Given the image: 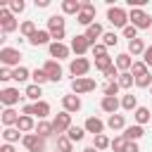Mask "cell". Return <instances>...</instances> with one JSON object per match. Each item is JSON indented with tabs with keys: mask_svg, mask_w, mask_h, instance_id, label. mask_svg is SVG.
I'll return each instance as SVG.
<instances>
[{
	"mask_svg": "<svg viewBox=\"0 0 152 152\" xmlns=\"http://www.w3.org/2000/svg\"><path fill=\"white\" fill-rule=\"evenodd\" d=\"M107 19H109L112 26H119V28H126L128 26V14L121 7H109L107 10Z\"/></svg>",
	"mask_w": 152,
	"mask_h": 152,
	"instance_id": "8",
	"label": "cell"
},
{
	"mask_svg": "<svg viewBox=\"0 0 152 152\" xmlns=\"http://www.w3.org/2000/svg\"><path fill=\"white\" fill-rule=\"evenodd\" d=\"M12 78H14L17 83H24L26 78H31V71H28L26 66H17V69H12Z\"/></svg>",
	"mask_w": 152,
	"mask_h": 152,
	"instance_id": "37",
	"label": "cell"
},
{
	"mask_svg": "<svg viewBox=\"0 0 152 152\" xmlns=\"http://www.w3.org/2000/svg\"><path fill=\"white\" fill-rule=\"evenodd\" d=\"M31 78H33V83H36V86H43L45 81H50V78H48V74H45L43 69H36V71H31Z\"/></svg>",
	"mask_w": 152,
	"mask_h": 152,
	"instance_id": "43",
	"label": "cell"
},
{
	"mask_svg": "<svg viewBox=\"0 0 152 152\" xmlns=\"http://www.w3.org/2000/svg\"><path fill=\"white\" fill-rule=\"evenodd\" d=\"M0 28H2V33L7 36V33H12V31H17V28H21L19 26V21L14 19V14L10 12V7H0Z\"/></svg>",
	"mask_w": 152,
	"mask_h": 152,
	"instance_id": "1",
	"label": "cell"
},
{
	"mask_svg": "<svg viewBox=\"0 0 152 152\" xmlns=\"http://www.w3.org/2000/svg\"><path fill=\"white\" fill-rule=\"evenodd\" d=\"M93 147H95V150H107V147H112V140H109L104 133H100V135L93 138Z\"/></svg>",
	"mask_w": 152,
	"mask_h": 152,
	"instance_id": "39",
	"label": "cell"
},
{
	"mask_svg": "<svg viewBox=\"0 0 152 152\" xmlns=\"http://www.w3.org/2000/svg\"><path fill=\"white\" fill-rule=\"evenodd\" d=\"M90 50H93V55H95V59H97V57H104V55H107V45H102V43H97V45H93Z\"/></svg>",
	"mask_w": 152,
	"mask_h": 152,
	"instance_id": "48",
	"label": "cell"
},
{
	"mask_svg": "<svg viewBox=\"0 0 152 152\" xmlns=\"http://www.w3.org/2000/svg\"><path fill=\"white\" fill-rule=\"evenodd\" d=\"M124 36H126L128 40H135V38H138V28H135L133 24H128V26L124 28Z\"/></svg>",
	"mask_w": 152,
	"mask_h": 152,
	"instance_id": "47",
	"label": "cell"
},
{
	"mask_svg": "<svg viewBox=\"0 0 152 152\" xmlns=\"http://www.w3.org/2000/svg\"><path fill=\"white\" fill-rule=\"evenodd\" d=\"M38 28H36V24L31 21V19H26V21H21V28H19V33L21 36H26V38H31L33 33H36Z\"/></svg>",
	"mask_w": 152,
	"mask_h": 152,
	"instance_id": "41",
	"label": "cell"
},
{
	"mask_svg": "<svg viewBox=\"0 0 152 152\" xmlns=\"http://www.w3.org/2000/svg\"><path fill=\"white\" fill-rule=\"evenodd\" d=\"M2 138H5V142H19V138H24V133L17 128V126H10V128H5L2 131Z\"/></svg>",
	"mask_w": 152,
	"mask_h": 152,
	"instance_id": "24",
	"label": "cell"
},
{
	"mask_svg": "<svg viewBox=\"0 0 152 152\" xmlns=\"http://www.w3.org/2000/svg\"><path fill=\"white\" fill-rule=\"evenodd\" d=\"M126 145H128V140L124 138V133H121V135H116V138L112 140V150H114V152H124V150H126Z\"/></svg>",
	"mask_w": 152,
	"mask_h": 152,
	"instance_id": "42",
	"label": "cell"
},
{
	"mask_svg": "<svg viewBox=\"0 0 152 152\" xmlns=\"http://www.w3.org/2000/svg\"><path fill=\"white\" fill-rule=\"evenodd\" d=\"M36 126H38V124H36V121H33V116H28V114H21V116H19V121H17V128H19L24 135H26V133H31V131H36Z\"/></svg>",
	"mask_w": 152,
	"mask_h": 152,
	"instance_id": "20",
	"label": "cell"
},
{
	"mask_svg": "<svg viewBox=\"0 0 152 152\" xmlns=\"http://www.w3.org/2000/svg\"><path fill=\"white\" fill-rule=\"evenodd\" d=\"M81 104H83V102H81V97H78V95H74V93L62 97V107H64V112H69V114L78 112V109H81Z\"/></svg>",
	"mask_w": 152,
	"mask_h": 152,
	"instance_id": "15",
	"label": "cell"
},
{
	"mask_svg": "<svg viewBox=\"0 0 152 152\" xmlns=\"http://www.w3.org/2000/svg\"><path fill=\"white\" fill-rule=\"evenodd\" d=\"M121 107H124L126 112H135V109H138V100H135V95H133V93L124 95V97H121Z\"/></svg>",
	"mask_w": 152,
	"mask_h": 152,
	"instance_id": "33",
	"label": "cell"
},
{
	"mask_svg": "<svg viewBox=\"0 0 152 152\" xmlns=\"http://www.w3.org/2000/svg\"><path fill=\"white\" fill-rule=\"evenodd\" d=\"M62 28H64V17L62 14H52L48 19V31L55 33V31H62Z\"/></svg>",
	"mask_w": 152,
	"mask_h": 152,
	"instance_id": "27",
	"label": "cell"
},
{
	"mask_svg": "<svg viewBox=\"0 0 152 152\" xmlns=\"http://www.w3.org/2000/svg\"><path fill=\"white\" fill-rule=\"evenodd\" d=\"M83 36L88 38V43H90V45H97V38H102V36H104V31H102V26L95 21L93 26H88V28H86V33H83Z\"/></svg>",
	"mask_w": 152,
	"mask_h": 152,
	"instance_id": "18",
	"label": "cell"
},
{
	"mask_svg": "<svg viewBox=\"0 0 152 152\" xmlns=\"http://www.w3.org/2000/svg\"><path fill=\"white\" fill-rule=\"evenodd\" d=\"M100 107H102V112H107V114L112 116V114H116V109L121 107V100H119V97H102Z\"/></svg>",
	"mask_w": 152,
	"mask_h": 152,
	"instance_id": "22",
	"label": "cell"
},
{
	"mask_svg": "<svg viewBox=\"0 0 152 152\" xmlns=\"http://www.w3.org/2000/svg\"><path fill=\"white\" fill-rule=\"evenodd\" d=\"M57 150L59 152H74V142L66 135H57Z\"/></svg>",
	"mask_w": 152,
	"mask_h": 152,
	"instance_id": "40",
	"label": "cell"
},
{
	"mask_svg": "<svg viewBox=\"0 0 152 152\" xmlns=\"http://www.w3.org/2000/svg\"><path fill=\"white\" fill-rule=\"evenodd\" d=\"M147 69H150V66H147L142 59H135V62H133V66H131V74L138 78V76H145V74H150Z\"/></svg>",
	"mask_w": 152,
	"mask_h": 152,
	"instance_id": "36",
	"label": "cell"
},
{
	"mask_svg": "<svg viewBox=\"0 0 152 152\" xmlns=\"http://www.w3.org/2000/svg\"><path fill=\"white\" fill-rule=\"evenodd\" d=\"M0 62H2V66H21L19 62H21V52L17 50V48H0Z\"/></svg>",
	"mask_w": 152,
	"mask_h": 152,
	"instance_id": "5",
	"label": "cell"
},
{
	"mask_svg": "<svg viewBox=\"0 0 152 152\" xmlns=\"http://www.w3.org/2000/svg\"><path fill=\"white\" fill-rule=\"evenodd\" d=\"M10 78H12V69L10 66H2L0 69V81H10Z\"/></svg>",
	"mask_w": 152,
	"mask_h": 152,
	"instance_id": "50",
	"label": "cell"
},
{
	"mask_svg": "<svg viewBox=\"0 0 152 152\" xmlns=\"http://www.w3.org/2000/svg\"><path fill=\"white\" fill-rule=\"evenodd\" d=\"M133 116H135V124L142 126V124H147V121L152 119V112H150L147 107H138V109L133 112Z\"/></svg>",
	"mask_w": 152,
	"mask_h": 152,
	"instance_id": "28",
	"label": "cell"
},
{
	"mask_svg": "<svg viewBox=\"0 0 152 152\" xmlns=\"http://www.w3.org/2000/svg\"><path fill=\"white\" fill-rule=\"evenodd\" d=\"M124 152H140V147H138V142H128Z\"/></svg>",
	"mask_w": 152,
	"mask_h": 152,
	"instance_id": "51",
	"label": "cell"
},
{
	"mask_svg": "<svg viewBox=\"0 0 152 152\" xmlns=\"http://www.w3.org/2000/svg\"><path fill=\"white\" fill-rule=\"evenodd\" d=\"M142 135H145V128H142V126H138V124H135V126H126V128H124V138H126L128 142H138Z\"/></svg>",
	"mask_w": 152,
	"mask_h": 152,
	"instance_id": "17",
	"label": "cell"
},
{
	"mask_svg": "<svg viewBox=\"0 0 152 152\" xmlns=\"http://www.w3.org/2000/svg\"><path fill=\"white\" fill-rule=\"evenodd\" d=\"M119 90H121V86H119L116 81H107V83H104V88H102L104 97H116V95H119Z\"/></svg>",
	"mask_w": 152,
	"mask_h": 152,
	"instance_id": "38",
	"label": "cell"
},
{
	"mask_svg": "<svg viewBox=\"0 0 152 152\" xmlns=\"http://www.w3.org/2000/svg\"><path fill=\"white\" fill-rule=\"evenodd\" d=\"M119 43V38H116V33L114 31H107L104 36H102V45H107V48H114Z\"/></svg>",
	"mask_w": 152,
	"mask_h": 152,
	"instance_id": "44",
	"label": "cell"
},
{
	"mask_svg": "<svg viewBox=\"0 0 152 152\" xmlns=\"http://www.w3.org/2000/svg\"><path fill=\"white\" fill-rule=\"evenodd\" d=\"M0 152H17V150H14V145H10V142H5V145L0 147Z\"/></svg>",
	"mask_w": 152,
	"mask_h": 152,
	"instance_id": "52",
	"label": "cell"
},
{
	"mask_svg": "<svg viewBox=\"0 0 152 152\" xmlns=\"http://www.w3.org/2000/svg\"><path fill=\"white\" fill-rule=\"evenodd\" d=\"M36 5H38V7H48V5H50V0H36Z\"/></svg>",
	"mask_w": 152,
	"mask_h": 152,
	"instance_id": "53",
	"label": "cell"
},
{
	"mask_svg": "<svg viewBox=\"0 0 152 152\" xmlns=\"http://www.w3.org/2000/svg\"><path fill=\"white\" fill-rule=\"evenodd\" d=\"M76 21L81 24V26H93L95 24V5L93 2H88V0H83L81 2V12H78V17H76Z\"/></svg>",
	"mask_w": 152,
	"mask_h": 152,
	"instance_id": "2",
	"label": "cell"
},
{
	"mask_svg": "<svg viewBox=\"0 0 152 152\" xmlns=\"http://www.w3.org/2000/svg\"><path fill=\"white\" fill-rule=\"evenodd\" d=\"M128 24H133L135 28H152V17H150L145 10H131Z\"/></svg>",
	"mask_w": 152,
	"mask_h": 152,
	"instance_id": "4",
	"label": "cell"
},
{
	"mask_svg": "<svg viewBox=\"0 0 152 152\" xmlns=\"http://www.w3.org/2000/svg\"><path fill=\"white\" fill-rule=\"evenodd\" d=\"M21 114L38 116L40 121H45V116L50 114V104H48L45 100H40V102H33V104H24V107H21Z\"/></svg>",
	"mask_w": 152,
	"mask_h": 152,
	"instance_id": "3",
	"label": "cell"
},
{
	"mask_svg": "<svg viewBox=\"0 0 152 152\" xmlns=\"http://www.w3.org/2000/svg\"><path fill=\"white\" fill-rule=\"evenodd\" d=\"M69 71H71V76H74V78H83V76L90 71V62H88L86 57H76V59H71Z\"/></svg>",
	"mask_w": 152,
	"mask_h": 152,
	"instance_id": "9",
	"label": "cell"
},
{
	"mask_svg": "<svg viewBox=\"0 0 152 152\" xmlns=\"http://www.w3.org/2000/svg\"><path fill=\"white\" fill-rule=\"evenodd\" d=\"M24 95H26L28 100H33V102H40V95H43V88H40V86H36V83H31V86H26V90H24Z\"/></svg>",
	"mask_w": 152,
	"mask_h": 152,
	"instance_id": "31",
	"label": "cell"
},
{
	"mask_svg": "<svg viewBox=\"0 0 152 152\" xmlns=\"http://www.w3.org/2000/svg\"><path fill=\"white\" fill-rule=\"evenodd\" d=\"M19 100H21V95H19L17 88H2V90H0V102H2L5 107H14Z\"/></svg>",
	"mask_w": 152,
	"mask_h": 152,
	"instance_id": "13",
	"label": "cell"
},
{
	"mask_svg": "<svg viewBox=\"0 0 152 152\" xmlns=\"http://www.w3.org/2000/svg\"><path fill=\"white\" fill-rule=\"evenodd\" d=\"M19 112H14L12 107H5L2 109V124H5V128H10V126H17V121H19Z\"/></svg>",
	"mask_w": 152,
	"mask_h": 152,
	"instance_id": "23",
	"label": "cell"
},
{
	"mask_svg": "<svg viewBox=\"0 0 152 152\" xmlns=\"http://www.w3.org/2000/svg\"><path fill=\"white\" fill-rule=\"evenodd\" d=\"M107 126L112 131H119V128H126V121H124V114H112L107 119Z\"/></svg>",
	"mask_w": 152,
	"mask_h": 152,
	"instance_id": "34",
	"label": "cell"
},
{
	"mask_svg": "<svg viewBox=\"0 0 152 152\" xmlns=\"http://www.w3.org/2000/svg\"><path fill=\"white\" fill-rule=\"evenodd\" d=\"M135 86H138V88H152V74L138 76V78H135Z\"/></svg>",
	"mask_w": 152,
	"mask_h": 152,
	"instance_id": "46",
	"label": "cell"
},
{
	"mask_svg": "<svg viewBox=\"0 0 152 152\" xmlns=\"http://www.w3.org/2000/svg\"><path fill=\"white\" fill-rule=\"evenodd\" d=\"M50 38H52V36H50V31L38 28V31H36V33L28 38V43H31V45H36V48H38V45H50V43H52Z\"/></svg>",
	"mask_w": 152,
	"mask_h": 152,
	"instance_id": "19",
	"label": "cell"
},
{
	"mask_svg": "<svg viewBox=\"0 0 152 152\" xmlns=\"http://www.w3.org/2000/svg\"><path fill=\"white\" fill-rule=\"evenodd\" d=\"M48 48H50V57H55L57 62H59V59H66L69 52H71V48H66L64 43H55V40H52Z\"/></svg>",
	"mask_w": 152,
	"mask_h": 152,
	"instance_id": "14",
	"label": "cell"
},
{
	"mask_svg": "<svg viewBox=\"0 0 152 152\" xmlns=\"http://www.w3.org/2000/svg\"><path fill=\"white\" fill-rule=\"evenodd\" d=\"M90 48H93V45L88 43V38H86L83 33H81V36H74V38H71V52H76V57H83V55H86V52H88Z\"/></svg>",
	"mask_w": 152,
	"mask_h": 152,
	"instance_id": "11",
	"label": "cell"
},
{
	"mask_svg": "<svg viewBox=\"0 0 152 152\" xmlns=\"http://www.w3.org/2000/svg\"><path fill=\"white\" fill-rule=\"evenodd\" d=\"M145 52V43H142V38H135V40H128V55H133V57H138V55H142Z\"/></svg>",
	"mask_w": 152,
	"mask_h": 152,
	"instance_id": "29",
	"label": "cell"
},
{
	"mask_svg": "<svg viewBox=\"0 0 152 152\" xmlns=\"http://www.w3.org/2000/svg\"><path fill=\"white\" fill-rule=\"evenodd\" d=\"M97 88V81L90 78V76H83V78H74L71 81V93L74 95H83V93H90Z\"/></svg>",
	"mask_w": 152,
	"mask_h": 152,
	"instance_id": "6",
	"label": "cell"
},
{
	"mask_svg": "<svg viewBox=\"0 0 152 152\" xmlns=\"http://www.w3.org/2000/svg\"><path fill=\"white\" fill-rule=\"evenodd\" d=\"M133 62H135V59H133L128 52H121V55H116V59H114V64H116V69H119V71H131Z\"/></svg>",
	"mask_w": 152,
	"mask_h": 152,
	"instance_id": "21",
	"label": "cell"
},
{
	"mask_svg": "<svg viewBox=\"0 0 152 152\" xmlns=\"http://www.w3.org/2000/svg\"><path fill=\"white\" fill-rule=\"evenodd\" d=\"M142 62H145L147 66H152V45L145 48V52H142Z\"/></svg>",
	"mask_w": 152,
	"mask_h": 152,
	"instance_id": "49",
	"label": "cell"
},
{
	"mask_svg": "<svg viewBox=\"0 0 152 152\" xmlns=\"http://www.w3.org/2000/svg\"><path fill=\"white\" fill-rule=\"evenodd\" d=\"M43 71L48 74V78H50V81H55V83H59V81H62V66H59V62H57V59H48V62L43 64Z\"/></svg>",
	"mask_w": 152,
	"mask_h": 152,
	"instance_id": "12",
	"label": "cell"
},
{
	"mask_svg": "<svg viewBox=\"0 0 152 152\" xmlns=\"http://www.w3.org/2000/svg\"><path fill=\"white\" fill-rule=\"evenodd\" d=\"M109 66H114V57L104 55V57H97V59H95V69H100L102 74H104V71H107Z\"/></svg>",
	"mask_w": 152,
	"mask_h": 152,
	"instance_id": "35",
	"label": "cell"
},
{
	"mask_svg": "<svg viewBox=\"0 0 152 152\" xmlns=\"http://www.w3.org/2000/svg\"><path fill=\"white\" fill-rule=\"evenodd\" d=\"M83 128H86V133L100 135V133L104 131V124H102V119H97V116H88V119H86V124H83Z\"/></svg>",
	"mask_w": 152,
	"mask_h": 152,
	"instance_id": "16",
	"label": "cell"
},
{
	"mask_svg": "<svg viewBox=\"0 0 152 152\" xmlns=\"http://www.w3.org/2000/svg\"><path fill=\"white\" fill-rule=\"evenodd\" d=\"M62 12H64V14H76V17H78L81 2H78V0H62Z\"/></svg>",
	"mask_w": 152,
	"mask_h": 152,
	"instance_id": "26",
	"label": "cell"
},
{
	"mask_svg": "<svg viewBox=\"0 0 152 152\" xmlns=\"http://www.w3.org/2000/svg\"><path fill=\"white\" fill-rule=\"evenodd\" d=\"M66 138H69L71 142H81V140L86 138V128H81V126H71V128L66 131Z\"/></svg>",
	"mask_w": 152,
	"mask_h": 152,
	"instance_id": "32",
	"label": "cell"
},
{
	"mask_svg": "<svg viewBox=\"0 0 152 152\" xmlns=\"http://www.w3.org/2000/svg\"><path fill=\"white\" fill-rule=\"evenodd\" d=\"M150 93H152V88H150Z\"/></svg>",
	"mask_w": 152,
	"mask_h": 152,
	"instance_id": "55",
	"label": "cell"
},
{
	"mask_svg": "<svg viewBox=\"0 0 152 152\" xmlns=\"http://www.w3.org/2000/svg\"><path fill=\"white\" fill-rule=\"evenodd\" d=\"M21 142L28 152H45V138H40L38 133H26L21 138Z\"/></svg>",
	"mask_w": 152,
	"mask_h": 152,
	"instance_id": "7",
	"label": "cell"
},
{
	"mask_svg": "<svg viewBox=\"0 0 152 152\" xmlns=\"http://www.w3.org/2000/svg\"><path fill=\"white\" fill-rule=\"evenodd\" d=\"M52 126H55V133L57 135H66V131L71 128V114L69 112H59L52 119Z\"/></svg>",
	"mask_w": 152,
	"mask_h": 152,
	"instance_id": "10",
	"label": "cell"
},
{
	"mask_svg": "<svg viewBox=\"0 0 152 152\" xmlns=\"http://www.w3.org/2000/svg\"><path fill=\"white\" fill-rule=\"evenodd\" d=\"M83 152H100V150H95V147H93V145H88V147H86V150H83Z\"/></svg>",
	"mask_w": 152,
	"mask_h": 152,
	"instance_id": "54",
	"label": "cell"
},
{
	"mask_svg": "<svg viewBox=\"0 0 152 152\" xmlns=\"http://www.w3.org/2000/svg\"><path fill=\"white\" fill-rule=\"evenodd\" d=\"M116 83H119L124 90H128V88L135 83V76H133L131 71H121V74H119V78H116Z\"/></svg>",
	"mask_w": 152,
	"mask_h": 152,
	"instance_id": "30",
	"label": "cell"
},
{
	"mask_svg": "<svg viewBox=\"0 0 152 152\" xmlns=\"http://www.w3.org/2000/svg\"><path fill=\"white\" fill-rule=\"evenodd\" d=\"M36 133L40 135V138H50L52 133H55V126H52V121H38V126H36Z\"/></svg>",
	"mask_w": 152,
	"mask_h": 152,
	"instance_id": "25",
	"label": "cell"
},
{
	"mask_svg": "<svg viewBox=\"0 0 152 152\" xmlns=\"http://www.w3.org/2000/svg\"><path fill=\"white\" fill-rule=\"evenodd\" d=\"M7 7H10V12H12V14H19V12H24V10H26V2H24V0H12Z\"/></svg>",
	"mask_w": 152,
	"mask_h": 152,
	"instance_id": "45",
	"label": "cell"
}]
</instances>
